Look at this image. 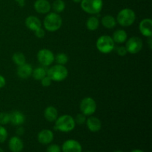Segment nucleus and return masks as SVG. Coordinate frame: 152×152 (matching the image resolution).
Returning <instances> with one entry per match:
<instances>
[{"instance_id":"1","label":"nucleus","mask_w":152,"mask_h":152,"mask_svg":"<svg viewBox=\"0 0 152 152\" xmlns=\"http://www.w3.org/2000/svg\"><path fill=\"white\" fill-rule=\"evenodd\" d=\"M76 123L74 118L71 115L65 114L57 117L55 120L54 129L61 132H70L75 128Z\"/></svg>"},{"instance_id":"2","label":"nucleus","mask_w":152,"mask_h":152,"mask_svg":"<svg viewBox=\"0 0 152 152\" xmlns=\"http://www.w3.org/2000/svg\"><path fill=\"white\" fill-rule=\"evenodd\" d=\"M62 25V19L58 13L53 12L45 17L43 25L45 30L50 32H55L61 28Z\"/></svg>"},{"instance_id":"3","label":"nucleus","mask_w":152,"mask_h":152,"mask_svg":"<svg viewBox=\"0 0 152 152\" xmlns=\"http://www.w3.org/2000/svg\"><path fill=\"white\" fill-rule=\"evenodd\" d=\"M116 20L122 27H129L136 20V14L132 9L124 8L119 12Z\"/></svg>"},{"instance_id":"4","label":"nucleus","mask_w":152,"mask_h":152,"mask_svg":"<svg viewBox=\"0 0 152 152\" xmlns=\"http://www.w3.org/2000/svg\"><path fill=\"white\" fill-rule=\"evenodd\" d=\"M68 75V71L64 65H56L50 67L47 71V76L52 81L61 82L65 80Z\"/></svg>"},{"instance_id":"5","label":"nucleus","mask_w":152,"mask_h":152,"mask_svg":"<svg viewBox=\"0 0 152 152\" xmlns=\"http://www.w3.org/2000/svg\"><path fill=\"white\" fill-rule=\"evenodd\" d=\"M97 50L102 53H109L115 48V43L112 37L108 35H103L97 39L96 42Z\"/></svg>"},{"instance_id":"6","label":"nucleus","mask_w":152,"mask_h":152,"mask_svg":"<svg viewBox=\"0 0 152 152\" xmlns=\"http://www.w3.org/2000/svg\"><path fill=\"white\" fill-rule=\"evenodd\" d=\"M103 6L102 0H82L81 7L89 14H98Z\"/></svg>"},{"instance_id":"7","label":"nucleus","mask_w":152,"mask_h":152,"mask_svg":"<svg viewBox=\"0 0 152 152\" xmlns=\"http://www.w3.org/2000/svg\"><path fill=\"white\" fill-rule=\"evenodd\" d=\"M80 109L81 112L86 116L93 115L96 110V102L91 97H85L80 102Z\"/></svg>"},{"instance_id":"8","label":"nucleus","mask_w":152,"mask_h":152,"mask_svg":"<svg viewBox=\"0 0 152 152\" xmlns=\"http://www.w3.org/2000/svg\"><path fill=\"white\" fill-rule=\"evenodd\" d=\"M142 46H143V43H142V39L138 37H132L126 40V44L125 47L128 53L131 54H136L142 50Z\"/></svg>"},{"instance_id":"9","label":"nucleus","mask_w":152,"mask_h":152,"mask_svg":"<svg viewBox=\"0 0 152 152\" xmlns=\"http://www.w3.org/2000/svg\"><path fill=\"white\" fill-rule=\"evenodd\" d=\"M37 56L38 62L43 66H49L54 62V54L49 49H41L38 51Z\"/></svg>"},{"instance_id":"10","label":"nucleus","mask_w":152,"mask_h":152,"mask_svg":"<svg viewBox=\"0 0 152 152\" xmlns=\"http://www.w3.org/2000/svg\"><path fill=\"white\" fill-rule=\"evenodd\" d=\"M63 152H82L83 148L80 142L75 140H68L62 146Z\"/></svg>"},{"instance_id":"11","label":"nucleus","mask_w":152,"mask_h":152,"mask_svg":"<svg viewBox=\"0 0 152 152\" xmlns=\"http://www.w3.org/2000/svg\"><path fill=\"white\" fill-rule=\"evenodd\" d=\"M139 30L141 34L146 37H152V20L151 19H144L139 25Z\"/></svg>"},{"instance_id":"12","label":"nucleus","mask_w":152,"mask_h":152,"mask_svg":"<svg viewBox=\"0 0 152 152\" xmlns=\"http://www.w3.org/2000/svg\"><path fill=\"white\" fill-rule=\"evenodd\" d=\"M38 141L42 145L50 143L53 140V133L49 129H43L37 135Z\"/></svg>"},{"instance_id":"13","label":"nucleus","mask_w":152,"mask_h":152,"mask_svg":"<svg viewBox=\"0 0 152 152\" xmlns=\"http://www.w3.org/2000/svg\"><path fill=\"white\" fill-rule=\"evenodd\" d=\"M34 6L36 11L42 14L49 13L51 8V5L48 0H37Z\"/></svg>"},{"instance_id":"14","label":"nucleus","mask_w":152,"mask_h":152,"mask_svg":"<svg viewBox=\"0 0 152 152\" xmlns=\"http://www.w3.org/2000/svg\"><path fill=\"white\" fill-rule=\"evenodd\" d=\"M25 26L29 30L35 31L36 30L42 28V22L38 17L35 16H30L25 19Z\"/></svg>"},{"instance_id":"15","label":"nucleus","mask_w":152,"mask_h":152,"mask_svg":"<svg viewBox=\"0 0 152 152\" xmlns=\"http://www.w3.org/2000/svg\"><path fill=\"white\" fill-rule=\"evenodd\" d=\"M10 122L13 126H20L25 122V116L19 111H13L10 114Z\"/></svg>"},{"instance_id":"16","label":"nucleus","mask_w":152,"mask_h":152,"mask_svg":"<svg viewBox=\"0 0 152 152\" xmlns=\"http://www.w3.org/2000/svg\"><path fill=\"white\" fill-rule=\"evenodd\" d=\"M86 125L88 129L91 132H97L102 128V123L100 120L96 117H90L86 120Z\"/></svg>"},{"instance_id":"17","label":"nucleus","mask_w":152,"mask_h":152,"mask_svg":"<svg viewBox=\"0 0 152 152\" xmlns=\"http://www.w3.org/2000/svg\"><path fill=\"white\" fill-rule=\"evenodd\" d=\"M8 146L12 152H21L24 148L23 141L18 137H13L9 140Z\"/></svg>"},{"instance_id":"18","label":"nucleus","mask_w":152,"mask_h":152,"mask_svg":"<svg viewBox=\"0 0 152 152\" xmlns=\"http://www.w3.org/2000/svg\"><path fill=\"white\" fill-rule=\"evenodd\" d=\"M33 68L30 64L25 62V64L18 66L17 75L22 79H27L32 75Z\"/></svg>"},{"instance_id":"19","label":"nucleus","mask_w":152,"mask_h":152,"mask_svg":"<svg viewBox=\"0 0 152 152\" xmlns=\"http://www.w3.org/2000/svg\"><path fill=\"white\" fill-rule=\"evenodd\" d=\"M44 117L46 120H48L50 123L55 122V120L58 117V111L55 107L48 106L45 109L44 111Z\"/></svg>"},{"instance_id":"20","label":"nucleus","mask_w":152,"mask_h":152,"mask_svg":"<svg viewBox=\"0 0 152 152\" xmlns=\"http://www.w3.org/2000/svg\"><path fill=\"white\" fill-rule=\"evenodd\" d=\"M113 40H114V43H117V44H122L126 42L128 39V34L126 31L123 29L117 30L114 32L112 37Z\"/></svg>"},{"instance_id":"21","label":"nucleus","mask_w":152,"mask_h":152,"mask_svg":"<svg viewBox=\"0 0 152 152\" xmlns=\"http://www.w3.org/2000/svg\"><path fill=\"white\" fill-rule=\"evenodd\" d=\"M101 23H102V26L105 27L107 29H112V28H115V26L117 25V20L111 15H105L102 18Z\"/></svg>"},{"instance_id":"22","label":"nucleus","mask_w":152,"mask_h":152,"mask_svg":"<svg viewBox=\"0 0 152 152\" xmlns=\"http://www.w3.org/2000/svg\"><path fill=\"white\" fill-rule=\"evenodd\" d=\"M99 26V20L96 16H91L86 21V27L89 31H96Z\"/></svg>"},{"instance_id":"23","label":"nucleus","mask_w":152,"mask_h":152,"mask_svg":"<svg viewBox=\"0 0 152 152\" xmlns=\"http://www.w3.org/2000/svg\"><path fill=\"white\" fill-rule=\"evenodd\" d=\"M32 76L36 80H41L44 78L45 76H47V71L43 67H38L35 69L33 70Z\"/></svg>"},{"instance_id":"24","label":"nucleus","mask_w":152,"mask_h":152,"mask_svg":"<svg viewBox=\"0 0 152 152\" xmlns=\"http://www.w3.org/2000/svg\"><path fill=\"white\" fill-rule=\"evenodd\" d=\"M12 59H13V62L18 66L23 65L26 62L25 55L21 53V52H16V53H13V56H12Z\"/></svg>"},{"instance_id":"25","label":"nucleus","mask_w":152,"mask_h":152,"mask_svg":"<svg viewBox=\"0 0 152 152\" xmlns=\"http://www.w3.org/2000/svg\"><path fill=\"white\" fill-rule=\"evenodd\" d=\"M52 8L54 10L55 13H62L65 10V4L63 0H55L52 4Z\"/></svg>"},{"instance_id":"26","label":"nucleus","mask_w":152,"mask_h":152,"mask_svg":"<svg viewBox=\"0 0 152 152\" xmlns=\"http://www.w3.org/2000/svg\"><path fill=\"white\" fill-rule=\"evenodd\" d=\"M68 55L64 53H59L54 56V61H56L58 65H65L68 62Z\"/></svg>"},{"instance_id":"27","label":"nucleus","mask_w":152,"mask_h":152,"mask_svg":"<svg viewBox=\"0 0 152 152\" xmlns=\"http://www.w3.org/2000/svg\"><path fill=\"white\" fill-rule=\"evenodd\" d=\"M10 123V114L5 112L0 113V124L7 125Z\"/></svg>"},{"instance_id":"28","label":"nucleus","mask_w":152,"mask_h":152,"mask_svg":"<svg viewBox=\"0 0 152 152\" xmlns=\"http://www.w3.org/2000/svg\"><path fill=\"white\" fill-rule=\"evenodd\" d=\"M86 116L85 114H83V113H80V114H78L77 116H76L75 119V123L78 125H83L84 123H86Z\"/></svg>"},{"instance_id":"29","label":"nucleus","mask_w":152,"mask_h":152,"mask_svg":"<svg viewBox=\"0 0 152 152\" xmlns=\"http://www.w3.org/2000/svg\"><path fill=\"white\" fill-rule=\"evenodd\" d=\"M7 135L8 134L5 128L0 126V143H2L7 140Z\"/></svg>"},{"instance_id":"30","label":"nucleus","mask_w":152,"mask_h":152,"mask_svg":"<svg viewBox=\"0 0 152 152\" xmlns=\"http://www.w3.org/2000/svg\"><path fill=\"white\" fill-rule=\"evenodd\" d=\"M46 152H61V148L56 144H51L48 147Z\"/></svg>"},{"instance_id":"31","label":"nucleus","mask_w":152,"mask_h":152,"mask_svg":"<svg viewBox=\"0 0 152 152\" xmlns=\"http://www.w3.org/2000/svg\"><path fill=\"white\" fill-rule=\"evenodd\" d=\"M41 83L43 87H49L51 85L52 80L50 77H48V76H45L42 80H41Z\"/></svg>"},{"instance_id":"32","label":"nucleus","mask_w":152,"mask_h":152,"mask_svg":"<svg viewBox=\"0 0 152 152\" xmlns=\"http://www.w3.org/2000/svg\"><path fill=\"white\" fill-rule=\"evenodd\" d=\"M116 51H117V54L120 55L121 56H124L127 54V50H126L125 46H119L116 48Z\"/></svg>"},{"instance_id":"33","label":"nucleus","mask_w":152,"mask_h":152,"mask_svg":"<svg viewBox=\"0 0 152 152\" xmlns=\"http://www.w3.org/2000/svg\"><path fill=\"white\" fill-rule=\"evenodd\" d=\"M34 34H35V36L37 38L42 39L45 37V30L43 29V28H40L34 31Z\"/></svg>"},{"instance_id":"34","label":"nucleus","mask_w":152,"mask_h":152,"mask_svg":"<svg viewBox=\"0 0 152 152\" xmlns=\"http://www.w3.org/2000/svg\"><path fill=\"white\" fill-rule=\"evenodd\" d=\"M5 85H6L5 78H4L2 75H1V74H0V88H4V86H5Z\"/></svg>"},{"instance_id":"35","label":"nucleus","mask_w":152,"mask_h":152,"mask_svg":"<svg viewBox=\"0 0 152 152\" xmlns=\"http://www.w3.org/2000/svg\"><path fill=\"white\" fill-rule=\"evenodd\" d=\"M16 134H17L19 136H22V135L25 134V129L22 126H19L17 129H16Z\"/></svg>"},{"instance_id":"36","label":"nucleus","mask_w":152,"mask_h":152,"mask_svg":"<svg viewBox=\"0 0 152 152\" xmlns=\"http://www.w3.org/2000/svg\"><path fill=\"white\" fill-rule=\"evenodd\" d=\"M15 1L19 4V5L20 6V7H23V6L25 5V0H15Z\"/></svg>"},{"instance_id":"37","label":"nucleus","mask_w":152,"mask_h":152,"mask_svg":"<svg viewBox=\"0 0 152 152\" xmlns=\"http://www.w3.org/2000/svg\"><path fill=\"white\" fill-rule=\"evenodd\" d=\"M148 45H149V48H151V46H152V39H151V37H148Z\"/></svg>"},{"instance_id":"38","label":"nucleus","mask_w":152,"mask_h":152,"mask_svg":"<svg viewBox=\"0 0 152 152\" xmlns=\"http://www.w3.org/2000/svg\"><path fill=\"white\" fill-rule=\"evenodd\" d=\"M131 152H144V151H142V150H140V149H134Z\"/></svg>"},{"instance_id":"39","label":"nucleus","mask_w":152,"mask_h":152,"mask_svg":"<svg viewBox=\"0 0 152 152\" xmlns=\"http://www.w3.org/2000/svg\"><path fill=\"white\" fill-rule=\"evenodd\" d=\"M72 1L75 3H80V2H81L82 0H72Z\"/></svg>"},{"instance_id":"40","label":"nucleus","mask_w":152,"mask_h":152,"mask_svg":"<svg viewBox=\"0 0 152 152\" xmlns=\"http://www.w3.org/2000/svg\"><path fill=\"white\" fill-rule=\"evenodd\" d=\"M0 152H4V150L2 149V148H0Z\"/></svg>"},{"instance_id":"41","label":"nucleus","mask_w":152,"mask_h":152,"mask_svg":"<svg viewBox=\"0 0 152 152\" xmlns=\"http://www.w3.org/2000/svg\"><path fill=\"white\" fill-rule=\"evenodd\" d=\"M114 152H123V151H119V150H118V151H114Z\"/></svg>"},{"instance_id":"42","label":"nucleus","mask_w":152,"mask_h":152,"mask_svg":"<svg viewBox=\"0 0 152 152\" xmlns=\"http://www.w3.org/2000/svg\"><path fill=\"white\" fill-rule=\"evenodd\" d=\"M87 152H91V151H87Z\"/></svg>"}]
</instances>
